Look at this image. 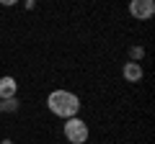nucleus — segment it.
<instances>
[{
    "instance_id": "8",
    "label": "nucleus",
    "mask_w": 155,
    "mask_h": 144,
    "mask_svg": "<svg viewBox=\"0 0 155 144\" xmlns=\"http://www.w3.org/2000/svg\"><path fill=\"white\" fill-rule=\"evenodd\" d=\"M0 144H13V142H11V139H3V142H0Z\"/></svg>"
},
{
    "instance_id": "3",
    "label": "nucleus",
    "mask_w": 155,
    "mask_h": 144,
    "mask_svg": "<svg viewBox=\"0 0 155 144\" xmlns=\"http://www.w3.org/2000/svg\"><path fill=\"white\" fill-rule=\"evenodd\" d=\"M129 13H132L137 21H147L155 13V3L153 0H132V3H129Z\"/></svg>"
},
{
    "instance_id": "7",
    "label": "nucleus",
    "mask_w": 155,
    "mask_h": 144,
    "mask_svg": "<svg viewBox=\"0 0 155 144\" xmlns=\"http://www.w3.org/2000/svg\"><path fill=\"white\" fill-rule=\"evenodd\" d=\"M129 57H132V62L142 59V57H145V49H142V46H132V49H129Z\"/></svg>"
},
{
    "instance_id": "5",
    "label": "nucleus",
    "mask_w": 155,
    "mask_h": 144,
    "mask_svg": "<svg viewBox=\"0 0 155 144\" xmlns=\"http://www.w3.org/2000/svg\"><path fill=\"white\" fill-rule=\"evenodd\" d=\"M122 75L127 83H140L142 80V64L140 62H127V64L122 67Z\"/></svg>"
},
{
    "instance_id": "4",
    "label": "nucleus",
    "mask_w": 155,
    "mask_h": 144,
    "mask_svg": "<svg viewBox=\"0 0 155 144\" xmlns=\"http://www.w3.org/2000/svg\"><path fill=\"white\" fill-rule=\"evenodd\" d=\"M16 93H18V83H16V77H11V75L0 77V100L16 98Z\"/></svg>"
},
{
    "instance_id": "1",
    "label": "nucleus",
    "mask_w": 155,
    "mask_h": 144,
    "mask_svg": "<svg viewBox=\"0 0 155 144\" xmlns=\"http://www.w3.org/2000/svg\"><path fill=\"white\" fill-rule=\"evenodd\" d=\"M47 108L54 113L57 118H75L78 111H80V98L70 90H52L47 95Z\"/></svg>"
},
{
    "instance_id": "6",
    "label": "nucleus",
    "mask_w": 155,
    "mask_h": 144,
    "mask_svg": "<svg viewBox=\"0 0 155 144\" xmlns=\"http://www.w3.org/2000/svg\"><path fill=\"white\" fill-rule=\"evenodd\" d=\"M0 111H18V98L0 100Z\"/></svg>"
},
{
    "instance_id": "2",
    "label": "nucleus",
    "mask_w": 155,
    "mask_h": 144,
    "mask_svg": "<svg viewBox=\"0 0 155 144\" xmlns=\"http://www.w3.org/2000/svg\"><path fill=\"white\" fill-rule=\"evenodd\" d=\"M62 131H65V139L70 144H85L88 142V124L83 121V118H67L65 121V126H62Z\"/></svg>"
}]
</instances>
